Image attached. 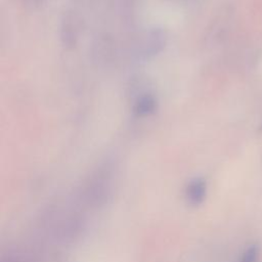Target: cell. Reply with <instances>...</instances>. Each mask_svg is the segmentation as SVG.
<instances>
[{
  "label": "cell",
  "instance_id": "3957f363",
  "mask_svg": "<svg viewBox=\"0 0 262 262\" xmlns=\"http://www.w3.org/2000/svg\"><path fill=\"white\" fill-rule=\"evenodd\" d=\"M155 105L156 102L151 96H144L140 100H138L135 106V112L139 116H145L154 112Z\"/></svg>",
  "mask_w": 262,
  "mask_h": 262
},
{
  "label": "cell",
  "instance_id": "6da1fadb",
  "mask_svg": "<svg viewBox=\"0 0 262 262\" xmlns=\"http://www.w3.org/2000/svg\"><path fill=\"white\" fill-rule=\"evenodd\" d=\"M207 192V185L205 180L198 178L192 180L186 188V196L189 203L192 205H199L203 203Z\"/></svg>",
  "mask_w": 262,
  "mask_h": 262
},
{
  "label": "cell",
  "instance_id": "7a4b0ae2",
  "mask_svg": "<svg viewBox=\"0 0 262 262\" xmlns=\"http://www.w3.org/2000/svg\"><path fill=\"white\" fill-rule=\"evenodd\" d=\"M260 247L258 244L249 245L242 253L238 262H259Z\"/></svg>",
  "mask_w": 262,
  "mask_h": 262
}]
</instances>
